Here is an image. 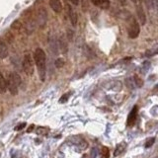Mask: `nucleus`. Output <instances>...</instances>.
Segmentation results:
<instances>
[{
	"label": "nucleus",
	"instance_id": "obj_29",
	"mask_svg": "<svg viewBox=\"0 0 158 158\" xmlns=\"http://www.w3.org/2000/svg\"><path fill=\"white\" fill-rule=\"evenodd\" d=\"M86 157H87L86 155H83V157H82V158H86Z\"/></svg>",
	"mask_w": 158,
	"mask_h": 158
},
{
	"label": "nucleus",
	"instance_id": "obj_3",
	"mask_svg": "<svg viewBox=\"0 0 158 158\" xmlns=\"http://www.w3.org/2000/svg\"><path fill=\"white\" fill-rule=\"evenodd\" d=\"M130 24H128V37L131 39H135L138 37L140 32V27L139 24L137 23L136 20L132 16L130 17Z\"/></svg>",
	"mask_w": 158,
	"mask_h": 158
},
{
	"label": "nucleus",
	"instance_id": "obj_7",
	"mask_svg": "<svg viewBox=\"0 0 158 158\" xmlns=\"http://www.w3.org/2000/svg\"><path fill=\"white\" fill-rule=\"evenodd\" d=\"M49 6L56 13H60L62 11V4L60 0H49Z\"/></svg>",
	"mask_w": 158,
	"mask_h": 158
},
{
	"label": "nucleus",
	"instance_id": "obj_2",
	"mask_svg": "<svg viewBox=\"0 0 158 158\" xmlns=\"http://www.w3.org/2000/svg\"><path fill=\"white\" fill-rule=\"evenodd\" d=\"M7 82V89L12 95H17L18 94V88L21 85V77L16 72H11L8 76Z\"/></svg>",
	"mask_w": 158,
	"mask_h": 158
},
{
	"label": "nucleus",
	"instance_id": "obj_23",
	"mask_svg": "<svg viewBox=\"0 0 158 158\" xmlns=\"http://www.w3.org/2000/svg\"><path fill=\"white\" fill-rule=\"evenodd\" d=\"M154 141H155V138L154 137H152L151 139H148L147 141H146V143H145V146L146 147H150L153 143H154Z\"/></svg>",
	"mask_w": 158,
	"mask_h": 158
},
{
	"label": "nucleus",
	"instance_id": "obj_1",
	"mask_svg": "<svg viewBox=\"0 0 158 158\" xmlns=\"http://www.w3.org/2000/svg\"><path fill=\"white\" fill-rule=\"evenodd\" d=\"M35 62H36V66L38 68L39 77L44 82L46 80L47 76V56L46 52H44L42 48H38L34 53Z\"/></svg>",
	"mask_w": 158,
	"mask_h": 158
},
{
	"label": "nucleus",
	"instance_id": "obj_22",
	"mask_svg": "<svg viewBox=\"0 0 158 158\" xmlns=\"http://www.w3.org/2000/svg\"><path fill=\"white\" fill-rule=\"evenodd\" d=\"M126 83H127V86L130 89H132L135 87V82H133V79H131V78H127Z\"/></svg>",
	"mask_w": 158,
	"mask_h": 158
},
{
	"label": "nucleus",
	"instance_id": "obj_16",
	"mask_svg": "<svg viewBox=\"0 0 158 158\" xmlns=\"http://www.w3.org/2000/svg\"><path fill=\"white\" fill-rule=\"evenodd\" d=\"M49 46H51V49L53 53H57V48H58V44H56V40H51V42H49Z\"/></svg>",
	"mask_w": 158,
	"mask_h": 158
},
{
	"label": "nucleus",
	"instance_id": "obj_11",
	"mask_svg": "<svg viewBox=\"0 0 158 158\" xmlns=\"http://www.w3.org/2000/svg\"><path fill=\"white\" fill-rule=\"evenodd\" d=\"M25 29H26V32L28 35L34 33L35 29H36V22L30 20V21H28L26 24H25Z\"/></svg>",
	"mask_w": 158,
	"mask_h": 158
},
{
	"label": "nucleus",
	"instance_id": "obj_25",
	"mask_svg": "<svg viewBox=\"0 0 158 158\" xmlns=\"http://www.w3.org/2000/svg\"><path fill=\"white\" fill-rule=\"evenodd\" d=\"M97 156V149L96 148H92L91 150V158H96Z\"/></svg>",
	"mask_w": 158,
	"mask_h": 158
},
{
	"label": "nucleus",
	"instance_id": "obj_13",
	"mask_svg": "<svg viewBox=\"0 0 158 158\" xmlns=\"http://www.w3.org/2000/svg\"><path fill=\"white\" fill-rule=\"evenodd\" d=\"M7 91V82L5 80L4 76L2 75V73L0 72V93L3 94Z\"/></svg>",
	"mask_w": 158,
	"mask_h": 158
},
{
	"label": "nucleus",
	"instance_id": "obj_21",
	"mask_svg": "<svg viewBox=\"0 0 158 158\" xmlns=\"http://www.w3.org/2000/svg\"><path fill=\"white\" fill-rule=\"evenodd\" d=\"M69 96H70V92H68V93H66V94H64V95H62L61 98L59 99V103H65V102L68 100Z\"/></svg>",
	"mask_w": 158,
	"mask_h": 158
},
{
	"label": "nucleus",
	"instance_id": "obj_9",
	"mask_svg": "<svg viewBox=\"0 0 158 158\" xmlns=\"http://www.w3.org/2000/svg\"><path fill=\"white\" fill-rule=\"evenodd\" d=\"M91 2L97 7L102 9H107L110 6V0H91Z\"/></svg>",
	"mask_w": 158,
	"mask_h": 158
},
{
	"label": "nucleus",
	"instance_id": "obj_6",
	"mask_svg": "<svg viewBox=\"0 0 158 158\" xmlns=\"http://www.w3.org/2000/svg\"><path fill=\"white\" fill-rule=\"evenodd\" d=\"M66 11L68 14V18L70 20V23L73 27H75L77 25V21H78V17H77V14L76 12L74 11L73 8L70 6V5H66Z\"/></svg>",
	"mask_w": 158,
	"mask_h": 158
},
{
	"label": "nucleus",
	"instance_id": "obj_27",
	"mask_svg": "<svg viewBox=\"0 0 158 158\" xmlns=\"http://www.w3.org/2000/svg\"><path fill=\"white\" fill-rule=\"evenodd\" d=\"M33 128H34V126H31V127H29V130H28V132H30L31 131H33Z\"/></svg>",
	"mask_w": 158,
	"mask_h": 158
},
{
	"label": "nucleus",
	"instance_id": "obj_18",
	"mask_svg": "<svg viewBox=\"0 0 158 158\" xmlns=\"http://www.w3.org/2000/svg\"><path fill=\"white\" fill-rule=\"evenodd\" d=\"M132 79H133V82H135V84H136L137 87H141L143 85V82L141 81V79L138 77L137 75H135Z\"/></svg>",
	"mask_w": 158,
	"mask_h": 158
},
{
	"label": "nucleus",
	"instance_id": "obj_17",
	"mask_svg": "<svg viewBox=\"0 0 158 158\" xmlns=\"http://www.w3.org/2000/svg\"><path fill=\"white\" fill-rule=\"evenodd\" d=\"M22 27V24L20 23V21H18V20H16V21H14L11 25V28L13 30H16V31H19L20 29H21Z\"/></svg>",
	"mask_w": 158,
	"mask_h": 158
},
{
	"label": "nucleus",
	"instance_id": "obj_19",
	"mask_svg": "<svg viewBox=\"0 0 158 158\" xmlns=\"http://www.w3.org/2000/svg\"><path fill=\"white\" fill-rule=\"evenodd\" d=\"M54 64H56V67L57 68H61L63 65H64V60L62 58H57L56 62H54Z\"/></svg>",
	"mask_w": 158,
	"mask_h": 158
},
{
	"label": "nucleus",
	"instance_id": "obj_4",
	"mask_svg": "<svg viewBox=\"0 0 158 158\" xmlns=\"http://www.w3.org/2000/svg\"><path fill=\"white\" fill-rule=\"evenodd\" d=\"M23 69L27 73V75L31 76L34 73V61L32 59L31 54H26L23 58Z\"/></svg>",
	"mask_w": 158,
	"mask_h": 158
},
{
	"label": "nucleus",
	"instance_id": "obj_28",
	"mask_svg": "<svg viewBox=\"0 0 158 158\" xmlns=\"http://www.w3.org/2000/svg\"><path fill=\"white\" fill-rule=\"evenodd\" d=\"M131 1H132L133 3H136V2L138 1V0H131Z\"/></svg>",
	"mask_w": 158,
	"mask_h": 158
},
{
	"label": "nucleus",
	"instance_id": "obj_8",
	"mask_svg": "<svg viewBox=\"0 0 158 158\" xmlns=\"http://www.w3.org/2000/svg\"><path fill=\"white\" fill-rule=\"evenodd\" d=\"M136 15H137V18L138 20H139L140 24L142 25H145L146 23V16H145V12L144 10H143V8L140 6V5H138V6L136 7Z\"/></svg>",
	"mask_w": 158,
	"mask_h": 158
},
{
	"label": "nucleus",
	"instance_id": "obj_26",
	"mask_svg": "<svg viewBox=\"0 0 158 158\" xmlns=\"http://www.w3.org/2000/svg\"><path fill=\"white\" fill-rule=\"evenodd\" d=\"M70 2H71L73 5H78V3H79V0H70Z\"/></svg>",
	"mask_w": 158,
	"mask_h": 158
},
{
	"label": "nucleus",
	"instance_id": "obj_10",
	"mask_svg": "<svg viewBox=\"0 0 158 158\" xmlns=\"http://www.w3.org/2000/svg\"><path fill=\"white\" fill-rule=\"evenodd\" d=\"M8 56V48L4 42L0 41V58H6Z\"/></svg>",
	"mask_w": 158,
	"mask_h": 158
},
{
	"label": "nucleus",
	"instance_id": "obj_14",
	"mask_svg": "<svg viewBox=\"0 0 158 158\" xmlns=\"http://www.w3.org/2000/svg\"><path fill=\"white\" fill-rule=\"evenodd\" d=\"M58 48H60L61 52L63 53H66L67 52V49H68V47H67V43L64 39H60L59 40V43H58Z\"/></svg>",
	"mask_w": 158,
	"mask_h": 158
},
{
	"label": "nucleus",
	"instance_id": "obj_5",
	"mask_svg": "<svg viewBox=\"0 0 158 158\" xmlns=\"http://www.w3.org/2000/svg\"><path fill=\"white\" fill-rule=\"evenodd\" d=\"M48 23V12L46 8L41 7L39 8L38 12H37V20H36V24L40 28H44Z\"/></svg>",
	"mask_w": 158,
	"mask_h": 158
},
{
	"label": "nucleus",
	"instance_id": "obj_20",
	"mask_svg": "<svg viewBox=\"0 0 158 158\" xmlns=\"http://www.w3.org/2000/svg\"><path fill=\"white\" fill-rule=\"evenodd\" d=\"M109 152H110V151H109V148L108 147L104 146L102 148V156L104 158H108L109 157V155H110V153H109Z\"/></svg>",
	"mask_w": 158,
	"mask_h": 158
},
{
	"label": "nucleus",
	"instance_id": "obj_24",
	"mask_svg": "<svg viewBox=\"0 0 158 158\" xmlns=\"http://www.w3.org/2000/svg\"><path fill=\"white\" fill-rule=\"evenodd\" d=\"M25 127H26V123H20V125H18L17 127H15V131H21Z\"/></svg>",
	"mask_w": 158,
	"mask_h": 158
},
{
	"label": "nucleus",
	"instance_id": "obj_12",
	"mask_svg": "<svg viewBox=\"0 0 158 158\" xmlns=\"http://www.w3.org/2000/svg\"><path fill=\"white\" fill-rule=\"evenodd\" d=\"M136 110H137L136 107H135L131 110L130 116H128V118H127V125L128 126H132L133 123H135V118H136Z\"/></svg>",
	"mask_w": 158,
	"mask_h": 158
},
{
	"label": "nucleus",
	"instance_id": "obj_15",
	"mask_svg": "<svg viewBox=\"0 0 158 158\" xmlns=\"http://www.w3.org/2000/svg\"><path fill=\"white\" fill-rule=\"evenodd\" d=\"M126 146H127V144H126L125 142L120 143V144L118 145V147L116 148V150H115V153H114V155H115V156H118V154H121V153H122L123 150H125Z\"/></svg>",
	"mask_w": 158,
	"mask_h": 158
}]
</instances>
